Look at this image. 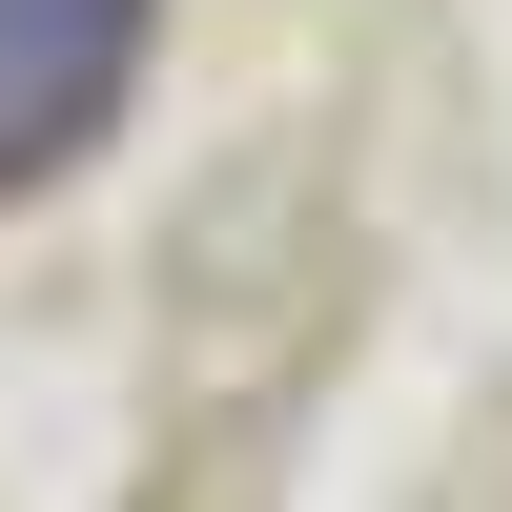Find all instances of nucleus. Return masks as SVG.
<instances>
[{
    "instance_id": "obj_1",
    "label": "nucleus",
    "mask_w": 512,
    "mask_h": 512,
    "mask_svg": "<svg viewBox=\"0 0 512 512\" xmlns=\"http://www.w3.org/2000/svg\"><path fill=\"white\" fill-rule=\"evenodd\" d=\"M164 62V0H0V205L62 185Z\"/></svg>"
}]
</instances>
